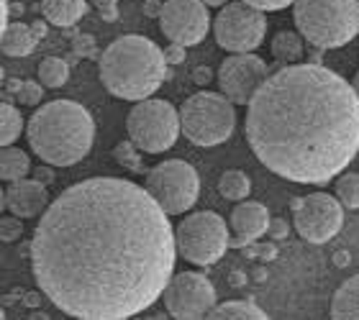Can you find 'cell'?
<instances>
[{
    "instance_id": "cell-19",
    "label": "cell",
    "mask_w": 359,
    "mask_h": 320,
    "mask_svg": "<svg viewBox=\"0 0 359 320\" xmlns=\"http://www.w3.org/2000/svg\"><path fill=\"white\" fill-rule=\"evenodd\" d=\"M331 318L334 320H359V274L346 279L331 300Z\"/></svg>"
},
{
    "instance_id": "cell-9",
    "label": "cell",
    "mask_w": 359,
    "mask_h": 320,
    "mask_svg": "<svg viewBox=\"0 0 359 320\" xmlns=\"http://www.w3.org/2000/svg\"><path fill=\"white\" fill-rule=\"evenodd\" d=\"M144 187L154 195V200L170 216H180V213H187L198 200L201 177L193 164H187L185 159H167L147 172Z\"/></svg>"
},
{
    "instance_id": "cell-3",
    "label": "cell",
    "mask_w": 359,
    "mask_h": 320,
    "mask_svg": "<svg viewBox=\"0 0 359 320\" xmlns=\"http://www.w3.org/2000/svg\"><path fill=\"white\" fill-rule=\"evenodd\" d=\"M167 60L165 49H159L151 39L128 34L103 49L97 72L100 82L111 95L121 100H147L157 92L167 80Z\"/></svg>"
},
{
    "instance_id": "cell-35",
    "label": "cell",
    "mask_w": 359,
    "mask_h": 320,
    "mask_svg": "<svg viewBox=\"0 0 359 320\" xmlns=\"http://www.w3.org/2000/svg\"><path fill=\"white\" fill-rule=\"evenodd\" d=\"M257 259L262 261H275L277 259V246L269 241V244H257Z\"/></svg>"
},
{
    "instance_id": "cell-29",
    "label": "cell",
    "mask_w": 359,
    "mask_h": 320,
    "mask_svg": "<svg viewBox=\"0 0 359 320\" xmlns=\"http://www.w3.org/2000/svg\"><path fill=\"white\" fill-rule=\"evenodd\" d=\"M72 52H75L80 60H97L95 39L88 36V34H77V36L72 39Z\"/></svg>"
},
{
    "instance_id": "cell-10",
    "label": "cell",
    "mask_w": 359,
    "mask_h": 320,
    "mask_svg": "<svg viewBox=\"0 0 359 320\" xmlns=\"http://www.w3.org/2000/svg\"><path fill=\"white\" fill-rule=\"evenodd\" d=\"M264 34H267L264 11L249 6L244 0L226 3L213 21V36L218 46L231 54L255 52L264 41Z\"/></svg>"
},
{
    "instance_id": "cell-37",
    "label": "cell",
    "mask_w": 359,
    "mask_h": 320,
    "mask_svg": "<svg viewBox=\"0 0 359 320\" xmlns=\"http://www.w3.org/2000/svg\"><path fill=\"white\" fill-rule=\"evenodd\" d=\"M210 77H213V75H210L208 67H195L193 69V82H195V85H208Z\"/></svg>"
},
{
    "instance_id": "cell-34",
    "label": "cell",
    "mask_w": 359,
    "mask_h": 320,
    "mask_svg": "<svg viewBox=\"0 0 359 320\" xmlns=\"http://www.w3.org/2000/svg\"><path fill=\"white\" fill-rule=\"evenodd\" d=\"M244 3L259 8V11H283V8L292 6L295 0H244Z\"/></svg>"
},
{
    "instance_id": "cell-30",
    "label": "cell",
    "mask_w": 359,
    "mask_h": 320,
    "mask_svg": "<svg viewBox=\"0 0 359 320\" xmlns=\"http://www.w3.org/2000/svg\"><path fill=\"white\" fill-rule=\"evenodd\" d=\"M23 218L18 216H6L3 221H0V239L6 241V244H13V241L21 239L23 233Z\"/></svg>"
},
{
    "instance_id": "cell-27",
    "label": "cell",
    "mask_w": 359,
    "mask_h": 320,
    "mask_svg": "<svg viewBox=\"0 0 359 320\" xmlns=\"http://www.w3.org/2000/svg\"><path fill=\"white\" fill-rule=\"evenodd\" d=\"M139 146H136L131 139L128 141H121L116 144V149H113V159L121 164V167H126L128 172H144L147 167H144V159L142 154H139Z\"/></svg>"
},
{
    "instance_id": "cell-15",
    "label": "cell",
    "mask_w": 359,
    "mask_h": 320,
    "mask_svg": "<svg viewBox=\"0 0 359 320\" xmlns=\"http://www.w3.org/2000/svg\"><path fill=\"white\" fill-rule=\"evenodd\" d=\"M44 182L34 179H15L8 182V187L3 190V208L8 213H13L18 218H36L49 208V193H46Z\"/></svg>"
},
{
    "instance_id": "cell-23",
    "label": "cell",
    "mask_w": 359,
    "mask_h": 320,
    "mask_svg": "<svg viewBox=\"0 0 359 320\" xmlns=\"http://www.w3.org/2000/svg\"><path fill=\"white\" fill-rule=\"evenodd\" d=\"M218 193L224 195L226 200L241 202L247 200L252 193V179L244 174L241 169H226L218 179Z\"/></svg>"
},
{
    "instance_id": "cell-12",
    "label": "cell",
    "mask_w": 359,
    "mask_h": 320,
    "mask_svg": "<svg viewBox=\"0 0 359 320\" xmlns=\"http://www.w3.org/2000/svg\"><path fill=\"white\" fill-rule=\"evenodd\" d=\"M344 225V205L329 193H313L303 197L295 213V228L308 244H329Z\"/></svg>"
},
{
    "instance_id": "cell-46",
    "label": "cell",
    "mask_w": 359,
    "mask_h": 320,
    "mask_svg": "<svg viewBox=\"0 0 359 320\" xmlns=\"http://www.w3.org/2000/svg\"><path fill=\"white\" fill-rule=\"evenodd\" d=\"M23 11H26V8H23L21 3H13V6H11V13H15V15H21Z\"/></svg>"
},
{
    "instance_id": "cell-25",
    "label": "cell",
    "mask_w": 359,
    "mask_h": 320,
    "mask_svg": "<svg viewBox=\"0 0 359 320\" xmlns=\"http://www.w3.org/2000/svg\"><path fill=\"white\" fill-rule=\"evenodd\" d=\"M69 80V62L62 57H46L39 64V82L44 88H62Z\"/></svg>"
},
{
    "instance_id": "cell-38",
    "label": "cell",
    "mask_w": 359,
    "mask_h": 320,
    "mask_svg": "<svg viewBox=\"0 0 359 320\" xmlns=\"http://www.w3.org/2000/svg\"><path fill=\"white\" fill-rule=\"evenodd\" d=\"M34 177H36L39 182H44V185H52V182H54V172L49 169V167H36V169H34Z\"/></svg>"
},
{
    "instance_id": "cell-28",
    "label": "cell",
    "mask_w": 359,
    "mask_h": 320,
    "mask_svg": "<svg viewBox=\"0 0 359 320\" xmlns=\"http://www.w3.org/2000/svg\"><path fill=\"white\" fill-rule=\"evenodd\" d=\"M18 103L21 105H29V108H34V105L41 103V97H44V85L36 80H26L23 82L21 92H18Z\"/></svg>"
},
{
    "instance_id": "cell-43",
    "label": "cell",
    "mask_w": 359,
    "mask_h": 320,
    "mask_svg": "<svg viewBox=\"0 0 359 320\" xmlns=\"http://www.w3.org/2000/svg\"><path fill=\"white\" fill-rule=\"evenodd\" d=\"M334 261H337V267H346V264H349V251H344V249H341V251H337Z\"/></svg>"
},
{
    "instance_id": "cell-22",
    "label": "cell",
    "mask_w": 359,
    "mask_h": 320,
    "mask_svg": "<svg viewBox=\"0 0 359 320\" xmlns=\"http://www.w3.org/2000/svg\"><path fill=\"white\" fill-rule=\"evenodd\" d=\"M306 54V46H303V39L292 31H280L272 39V57L277 60V64H292V62L303 60Z\"/></svg>"
},
{
    "instance_id": "cell-14",
    "label": "cell",
    "mask_w": 359,
    "mask_h": 320,
    "mask_svg": "<svg viewBox=\"0 0 359 320\" xmlns=\"http://www.w3.org/2000/svg\"><path fill=\"white\" fill-rule=\"evenodd\" d=\"M159 26L162 34L175 44H201L210 31L208 6L203 0H167L159 15Z\"/></svg>"
},
{
    "instance_id": "cell-6",
    "label": "cell",
    "mask_w": 359,
    "mask_h": 320,
    "mask_svg": "<svg viewBox=\"0 0 359 320\" xmlns=\"http://www.w3.org/2000/svg\"><path fill=\"white\" fill-rule=\"evenodd\" d=\"M182 136L195 146H218L231 139L236 128V111L224 92L201 90L180 108Z\"/></svg>"
},
{
    "instance_id": "cell-33",
    "label": "cell",
    "mask_w": 359,
    "mask_h": 320,
    "mask_svg": "<svg viewBox=\"0 0 359 320\" xmlns=\"http://www.w3.org/2000/svg\"><path fill=\"white\" fill-rule=\"evenodd\" d=\"M267 233L272 236V241H285L287 239V233H290V225L285 223L283 218H272V221H269Z\"/></svg>"
},
{
    "instance_id": "cell-4",
    "label": "cell",
    "mask_w": 359,
    "mask_h": 320,
    "mask_svg": "<svg viewBox=\"0 0 359 320\" xmlns=\"http://www.w3.org/2000/svg\"><path fill=\"white\" fill-rule=\"evenodd\" d=\"M31 151L54 167H72L93 149L95 123L75 100H52L34 111L26 126Z\"/></svg>"
},
{
    "instance_id": "cell-26",
    "label": "cell",
    "mask_w": 359,
    "mask_h": 320,
    "mask_svg": "<svg viewBox=\"0 0 359 320\" xmlns=\"http://www.w3.org/2000/svg\"><path fill=\"white\" fill-rule=\"evenodd\" d=\"M334 193L341 200L346 210H357L359 208V174L357 172H341V177H337V185H334Z\"/></svg>"
},
{
    "instance_id": "cell-48",
    "label": "cell",
    "mask_w": 359,
    "mask_h": 320,
    "mask_svg": "<svg viewBox=\"0 0 359 320\" xmlns=\"http://www.w3.org/2000/svg\"><path fill=\"white\" fill-rule=\"evenodd\" d=\"M352 85H354V90H357V95H359V72H357V75H354Z\"/></svg>"
},
{
    "instance_id": "cell-2",
    "label": "cell",
    "mask_w": 359,
    "mask_h": 320,
    "mask_svg": "<svg viewBox=\"0 0 359 320\" xmlns=\"http://www.w3.org/2000/svg\"><path fill=\"white\" fill-rule=\"evenodd\" d=\"M247 141L277 177L326 185L359 151V95L318 62L269 69L247 111Z\"/></svg>"
},
{
    "instance_id": "cell-32",
    "label": "cell",
    "mask_w": 359,
    "mask_h": 320,
    "mask_svg": "<svg viewBox=\"0 0 359 320\" xmlns=\"http://www.w3.org/2000/svg\"><path fill=\"white\" fill-rule=\"evenodd\" d=\"M165 60H167V64L170 67H177V64H182L185 62V46L182 44H170V46H165Z\"/></svg>"
},
{
    "instance_id": "cell-1",
    "label": "cell",
    "mask_w": 359,
    "mask_h": 320,
    "mask_svg": "<svg viewBox=\"0 0 359 320\" xmlns=\"http://www.w3.org/2000/svg\"><path fill=\"white\" fill-rule=\"evenodd\" d=\"M177 236L147 187L90 177L41 213L31 239V274L69 318L128 320L165 295Z\"/></svg>"
},
{
    "instance_id": "cell-16",
    "label": "cell",
    "mask_w": 359,
    "mask_h": 320,
    "mask_svg": "<svg viewBox=\"0 0 359 320\" xmlns=\"http://www.w3.org/2000/svg\"><path fill=\"white\" fill-rule=\"evenodd\" d=\"M269 210L262 202L255 200H241L236 208L231 210V228L233 233H239L247 244H255L267 233L269 228Z\"/></svg>"
},
{
    "instance_id": "cell-13",
    "label": "cell",
    "mask_w": 359,
    "mask_h": 320,
    "mask_svg": "<svg viewBox=\"0 0 359 320\" xmlns=\"http://www.w3.org/2000/svg\"><path fill=\"white\" fill-rule=\"evenodd\" d=\"M269 67L264 64L262 57H257L252 52L231 54L229 60L221 62L218 69V85L233 105H249L252 97L257 95V90L262 88V82L267 80Z\"/></svg>"
},
{
    "instance_id": "cell-11",
    "label": "cell",
    "mask_w": 359,
    "mask_h": 320,
    "mask_svg": "<svg viewBox=\"0 0 359 320\" xmlns=\"http://www.w3.org/2000/svg\"><path fill=\"white\" fill-rule=\"evenodd\" d=\"M162 298H165L167 313L177 320L208 318V313L216 307V290H213L208 277L201 272L172 274Z\"/></svg>"
},
{
    "instance_id": "cell-45",
    "label": "cell",
    "mask_w": 359,
    "mask_h": 320,
    "mask_svg": "<svg viewBox=\"0 0 359 320\" xmlns=\"http://www.w3.org/2000/svg\"><path fill=\"white\" fill-rule=\"evenodd\" d=\"M203 3H205L208 8H221V6H226L229 0H203Z\"/></svg>"
},
{
    "instance_id": "cell-8",
    "label": "cell",
    "mask_w": 359,
    "mask_h": 320,
    "mask_svg": "<svg viewBox=\"0 0 359 320\" xmlns=\"http://www.w3.org/2000/svg\"><path fill=\"white\" fill-rule=\"evenodd\" d=\"M175 236H177L180 256L198 267L216 264L226 253V249L231 246L226 221L213 210H201V213L185 216L175 228Z\"/></svg>"
},
{
    "instance_id": "cell-39",
    "label": "cell",
    "mask_w": 359,
    "mask_h": 320,
    "mask_svg": "<svg viewBox=\"0 0 359 320\" xmlns=\"http://www.w3.org/2000/svg\"><path fill=\"white\" fill-rule=\"evenodd\" d=\"M21 88H23V80H15V77L6 80V90H3L6 100H8V95H18V92H21Z\"/></svg>"
},
{
    "instance_id": "cell-7",
    "label": "cell",
    "mask_w": 359,
    "mask_h": 320,
    "mask_svg": "<svg viewBox=\"0 0 359 320\" xmlns=\"http://www.w3.org/2000/svg\"><path fill=\"white\" fill-rule=\"evenodd\" d=\"M128 139L144 151V154H162L172 149L177 136L182 134L180 126V111L167 100L147 97L128 111L126 116Z\"/></svg>"
},
{
    "instance_id": "cell-21",
    "label": "cell",
    "mask_w": 359,
    "mask_h": 320,
    "mask_svg": "<svg viewBox=\"0 0 359 320\" xmlns=\"http://www.w3.org/2000/svg\"><path fill=\"white\" fill-rule=\"evenodd\" d=\"M31 172V159L29 154L18 146H3L0 151V177L6 182H15V179H23Z\"/></svg>"
},
{
    "instance_id": "cell-20",
    "label": "cell",
    "mask_w": 359,
    "mask_h": 320,
    "mask_svg": "<svg viewBox=\"0 0 359 320\" xmlns=\"http://www.w3.org/2000/svg\"><path fill=\"white\" fill-rule=\"evenodd\" d=\"M269 315L252 300H229L208 313V320H267Z\"/></svg>"
},
{
    "instance_id": "cell-42",
    "label": "cell",
    "mask_w": 359,
    "mask_h": 320,
    "mask_svg": "<svg viewBox=\"0 0 359 320\" xmlns=\"http://www.w3.org/2000/svg\"><path fill=\"white\" fill-rule=\"evenodd\" d=\"M41 298H39V292H23V305L26 307H39Z\"/></svg>"
},
{
    "instance_id": "cell-24",
    "label": "cell",
    "mask_w": 359,
    "mask_h": 320,
    "mask_svg": "<svg viewBox=\"0 0 359 320\" xmlns=\"http://www.w3.org/2000/svg\"><path fill=\"white\" fill-rule=\"evenodd\" d=\"M23 131H26V128H23L21 111L6 100V103L0 105V144H3V146H11V144L18 141V136H21Z\"/></svg>"
},
{
    "instance_id": "cell-41",
    "label": "cell",
    "mask_w": 359,
    "mask_h": 320,
    "mask_svg": "<svg viewBox=\"0 0 359 320\" xmlns=\"http://www.w3.org/2000/svg\"><path fill=\"white\" fill-rule=\"evenodd\" d=\"M31 29H34V34H36L39 39H44L46 31H49V21H46V18H36V21L31 23Z\"/></svg>"
},
{
    "instance_id": "cell-36",
    "label": "cell",
    "mask_w": 359,
    "mask_h": 320,
    "mask_svg": "<svg viewBox=\"0 0 359 320\" xmlns=\"http://www.w3.org/2000/svg\"><path fill=\"white\" fill-rule=\"evenodd\" d=\"M162 8H165V3H159V0H147V6H144V15H149V18H159V15H162Z\"/></svg>"
},
{
    "instance_id": "cell-47",
    "label": "cell",
    "mask_w": 359,
    "mask_h": 320,
    "mask_svg": "<svg viewBox=\"0 0 359 320\" xmlns=\"http://www.w3.org/2000/svg\"><path fill=\"white\" fill-rule=\"evenodd\" d=\"M300 205H303V197H295V200L290 202V208H292V213H298L300 210Z\"/></svg>"
},
{
    "instance_id": "cell-44",
    "label": "cell",
    "mask_w": 359,
    "mask_h": 320,
    "mask_svg": "<svg viewBox=\"0 0 359 320\" xmlns=\"http://www.w3.org/2000/svg\"><path fill=\"white\" fill-rule=\"evenodd\" d=\"M255 282H267V272H264L262 267L255 269Z\"/></svg>"
},
{
    "instance_id": "cell-18",
    "label": "cell",
    "mask_w": 359,
    "mask_h": 320,
    "mask_svg": "<svg viewBox=\"0 0 359 320\" xmlns=\"http://www.w3.org/2000/svg\"><path fill=\"white\" fill-rule=\"evenodd\" d=\"M36 41L39 36L34 34V29L21 21L8 23L3 29V54L6 57H29L36 49Z\"/></svg>"
},
{
    "instance_id": "cell-31",
    "label": "cell",
    "mask_w": 359,
    "mask_h": 320,
    "mask_svg": "<svg viewBox=\"0 0 359 320\" xmlns=\"http://www.w3.org/2000/svg\"><path fill=\"white\" fill-rule=\"evenodd\" d=\"M93 6L97 8V15L103 21H118V0H93Z\"/></svg>"
},
{
    "instance_id": "cell-17",
    "label": "cell",
    "mask_w": 359,
    "mask_h": 320,
    "mask_svg": "<svg viewBox=\"0 0 359 320\" xmlns=\"http://www.w3.org/2000/svg\"><path fill=\"white\" fill-rule=\"evenodd\" d=\"M39 11L52 26H60V29H69L75 26L80 18L88 11V0H41L39 3Z\"/></svg>"
},
{
    "instance_id": "cell-40",
    "label": "cell",
    "mask_w": 359,
    "mask_h": 320,
    "mask_svg": "<svg viewBox=\"0 0 359 320\" xmlns=\"http://www.w3.org/2000/svg\"><path fill=\"white\" fill-rule=\"evenodd\" d=\"M229 282H231V287H244V284H247V272H244V269H233L231 277H229Z\"/></svg>"
},
{
    "instance_id": "cell-5",
    "label": "cell",
    "mask_w": 359,
    "mask_h": 320,
    "mask_svg": "<svg viewBox=\"0 0 359 320\" xmlns=\"http://www.w3.org/2000/svg\"><path fill=\"white\" fill-rule=\"evenodd\" d=\"M292 21L308 44L337 49L359 34V0H295Z\"/></svg>"
}]
</instances>
